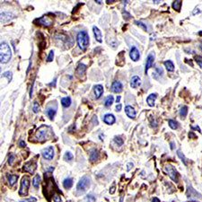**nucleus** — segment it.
Wrapping results in <instances>:
<instances>
[{"label":"nucleus","mask_w":202,"mask_h":202,"mask_svg":"<svg viewBox=\"0 0 202 202\" xmlns=\"http://www.w3.org/2000/svg\"><path fill=\"white\" fill-rule=\"evenodd\" d=\"M77 41L79 49L83 51H86L89 46V41H90L87 31H80L77 35Z\"/></svg>","instance_id":"nucleus-1"},{"label":"nucleus","mask_w":202,"mask_h":202,"mask_svg":"<svg viewBox=\"0 0 202 202\" xmlns=\"http://www.w3.org/2000/svg\"><path fill=\"white\" fill-rule=\"evenodd\" d=\"M12 57V51L6 42H2L0 45V62L2 64L7 63Z\"/></svg>","instance_id":"nucleus-2"},{"label":"nucleus","mask_w":202,"mask_h":202,"mask_svg":"<svg viewBox=\"0 0 202 202\" xmlns=\"http://www.w3.org/2000/svg\"><path fill=\"white\" fill-rule=\"evenodd\" d=\"M91 185V180L88 176H83L77 185V191L78 193H84L89 189Z\"/></svg>","instance_id":"nucleus-3"},{"label":"nucleus","mask_w":202,"mask_h":202,"mask_svg":"<svg viewBox=\"0 0 202 202\" xmlns=\"http://www.w3.org/2000/svg\"><path fill=\"white\" fill-rule=\"evenodd\" d=\"M49 127L47 126H41L40 129L36 131L35 137L38 141H44L49 136Z\"/></svg>","instance_id":"nucleus-4"},{"label":"nucleus","mask_w":202,"mask_h":202,"mask_svg":"<svg viewBox=\"0 0 202 202\" xmlns=\"http://www.w3.org/2000/svg\"><path fill=\"white\" fill-rule=\"evenodd\" d=\"M164 171L168 174V176L171 178L172 180H173L174 182L177 183L179 182V173L177 172V170L172 164H167L164 167Z\"/></svg>","instance_id":"nucleus-5"},{"label":"nucleus","mask_w":202,"mask_h":202,"mask_svg":"<svg viewBox=\"0 0 202 202\" xmlns=\"http://www.w3.org/2000/svg\"><path fill=\"white\" fill-rule=\"evenodd\" d=\"M30 186V180L27 176H24L21 180V187L19 189V195L26 196L28 194V189Z\"/></svg>","instance_id":"nucleus-6"},{"label":"nucleus","mask_w":202,"mask_h":202,"mask_svg":"<svg viewBox=\"0 0 202 202\" xmlns=\"http://www.w3.org/2000/svg\"><path fill=\"white\" fill-rule=\"evenodd\" d=\"M41 155H42V157H43L45 160L50 161L54 158V155H55L54 148H53V146H48L43 151H42Z\"/></svg>","instance_id":"nucleus-7"},{"label":"nucleus","mask_w":202,"mask_h":202,"mask_svg":"<svg viewBox=\"0 0 202 202\" xmlns=\"http://www.w3.org/2000/svg\"><path fill=\"white\" fill-rule=\"evenodd\" d=\"M187 197L190 199H202V196L200 193H199L198 191H196V189H194L190 185L188 186L187 189Z\"/></svg>","instance_id":"nucleus-8"},{"label":"nucleus","mask_w":202,"mask_h":202,"mask_svg":"<svg viewBox=\"0 0 202 202\" xmlns=\"http://www.w3.org/2000/svg\"><path fill=\"white\" fill-rule=\"evenodd\" d=\"M155 58V55L154 52H150L149 54H148V56L146 58V68H145V73L146 74L148 72V70H149L150 68L153 67Z\"/></svg>","instance_id":"nucleus-9"},{"label":"nucleus","mask_w":202,"mask_h":202,"mask_svg":"<svg viewBox=\"0 0 202 202\" xmlns=\"http://www.w3.org/2000/svg\"><path fill=\"white\" fill-rule=\"evenodd\" d=\"M37 22L40 24L43 25L45 27H49V26H50V25L53 24V19L50 16H49V15H44V16L39 18L37 20Z\"/></svg>","instance_id":"nucleus-10"},{"label":"nucleus","mask_w":202,"mask_h":202,"mask_svg":"<svg viewBox=\"0 0 202 202\" xmlns=\"http://www.w3.org/2000/svg\"><path fill=\"white\" fill-rule=\"evenodd\" d=\"M24 171L26 172V173H29L31 174L34 173L35 170L37 169V163L36 162H33L31 161L29 163H26L24 165Z\"/></svg>","instance_id":"nucleus-11"},{"label":"nucleus","mask_w":202,"mask_h":202,"mask_svg":"<svg viewBox=\"0 0 202 202\" xmlns=\"http://www.w3.org/2000/svg\"><path fill=\"white\" fill-rule=\"evenodd\" d=\"M130 57L131 60L134 62L139 61L140 59V52H139V49H137V47H132L130 49Z\"/></svg>","instance_id":"nucleus-12"},{"label":"nucleus","mask_w":202,"mask_h":202,"mask_svg":"<svg viewBox=\"0 0 202 202\" xmlns=\"http://www.w3.org/2000/svg\"><path fill=\"white\" fill-rule=\"evenodd\" d=\"M111 90L115 93H120L123 91V84L120 81H114L111 86Z\"/></svg>","instance_id":"nucleus-13"},{"label":"nucleus","mask_w":202,"mask_h":202,"mask_svg":"<svg viewBox=\"0 0 202 202\" xmlns=\"http://www.w3.org/2000/svg\"><path fill=\"white\" fill-rule=\"evenodd\" d=\"M103 122L107 125H112L116 122V118L115 116L111 113L105 114L103 117Z\"/></svg>","instance_id":"nucleus-14"},{"label":"nucleus","mask_w":202,"mask_h":202,"mask_svg":"<svg viewBox=\"0 0 202 202\" xmlns=\"http://www.w3.org/2000/svg\"><path fill=\"white\" fill-rule=\"evenodd\" d=\"M125 112L127 114V116L129 117L130 119H135L137 116V112L135 111V109L130 105H127L125 107Z\"/></svg>","instance_id":"nucleus-15"},{"label":"nucleus","mask_w":202,"mask_h":202,"mask_svg":"<svg viewBox=\"0 0 202 202\" xmlns=\"http://www.w3.org/2000/svg\"><path fill=\"white\" fill-rule=\"evenodd\" d=\"M93 92L95 95V99H99L103 93V86L102 84H96L93 86Z\"/></svg>","instance_id":"nucleus-16"},{"label":"nucleus","mask_w":202,"mask_h":202,"mask_svg":"<svg viewBox=\"0 0 202 202\" xmlns=\"http://www.w3.org/2000/svg\"><path fill=\"white\" fill-rule=\"evenodd\" d=\"M93 34L95 37V40H96L98 42H102V31H100V29L96 26H93Z\"/></svg>","instance_id":"nucleus-17"},{"label":"nucleus","mask_w":202,"mask_h":202,"mask_svg":"<svg viewBox=\"0 0 202 202\" xmlns=\"http://www.w3.org/2000/svg\"><path fill=\"white\" fill-rule=\"evenodd\" d=\"M140 84H141V79H140L139 77L134 76V77H131V79H130V86H131V88H137V87H139Z\"/></svg>","instance_id":"nucleus-18"},{"label":"nucleus","mask_w":202,"mask_h":202,"mask_svg":"<svg viewBox=\"0 0 202 202\" xmlns=\"http://www.w3.org/2000/svg\"><path fill=\"white\" fill-rule=\"evenodd\" d=\"M14 18V15L12 13H8V12H4L1 14V23L6 24L8 21H11Z\"/></svg>","instance_id":"nucleus-19"},{"label":"nucleus","mask_w":202,"mask_h":202,"mask_svg":"<svg viewBox=\"0 0 202 202\" xmlns=\"http://www.w3.org/2000/svg\"><path fill=\"white\" fill-rule=\"evenodd\" d=\"M163 76H164V70H163V68H160V67H156L155 72L152 74L153 78L158 80V79H160Z\"/></svg>","instance_id":"nucleus-20"},{"label":"nucleus","mask_w":202,"mask_h":202,"mask_svg":"<svg viewBox=\"0 0 202 202\" xmlns=\"http://www.w3.org/2000/svg\"><path fill=\"white\" fill-rule=\"evenodd\" d=\"M156 98H157V94H156V93H151V94H149V95L147 96V98H146V102H147V104L149 105L150 107H154Z\"/></svg>","instance_id":"nucleus-21"},{"label":"nucleus","mask_w":202,"mask_h":202,"mask_svg":"<svg viewBox=\"0 0 202 202\" xmlns=\"http://www.w3.org/2000/svg\"><path fill=\"white\" fill-rule=\"evenodd\" d=\"M86 68H87L86 65H84V64H83V63H80V64H78V67L77 68L76 74H77L78 77L82 76V75H84V72H86Z\"/></svg>","instance_id":"nucleus-22"},{"label":"nucleus","mask_w":202,"mask_h":202,"mask_svg":"<svg viewBox=\"0 0 202 202\" xmlns=\"http://www.w3.org/2000/svg\"><path fill=\"white\" fill-rule=\"evenodd\" d=\"M99 158V152L97 149H93L90 152V155H89V159L91 162H95L97 161Z\"/></svg>","instance_id":"nucleus-23"},{"label":"nucleus","mask_w":202,"mask_h":202,"mask_svg":"<svg viewBox=\"0 0 202 202\" xmlns=\"http://www.w3.org/2000/svg\"><path fill=\"white\" fill-rule=\"evenodd\" d=\"M164 67H165V68H166L167 71H169V72L174 71V64L173 63L172 60H166V61H164Z\"/></svg>","instance_id":"nucleus-24"},{"label":"nucleus","mask_w":202,"mask_h":202,"mask_svg":"<svg viewBox=\"0 0 202 202\" xmlns=\"http://www.w3.org/2000/svg\"><path fill=\"white\" fill-rule=\"evenodd\" d=\"M56 113H57V108L56 107L55 108H48L46 110V114L50 120H53V118H54V116L56 115Z\"/></svg>","instance_id":"nucleus-25"},{"label":"nucleus","mask_w":202,"mask_h":202,"mask_svg":"<svg viewBox=\"0 0 202 202\" xmlns=\"http://www.w3.org/2000/svg\"><path fill=\"white\" fill-rule=\"evenodd\" d=\"M18 179L17 175H14V174H7V180H8V183L10 186H14L16 182V180Z\"/></svg>","instance_id":"nucleus-26"},{"label":"nucleus","mask_w":202,"mask_h":202,"mask_svg":"<svg viewBox=\"0 0 202 202\" xmlns=\"http://www.w3.org/2000/svg\"><path fill=\"white\" fill-rule=\"evenodd\" d=\"M71 98L69 97V96H68V97H64V98H62L61 99V104H62V106L64 108H68L69 106L71 105Z\"/></svg>","instance_id":"nucleus-27"},{"label":"nucleus","mask_w":202,"mask_h":202,"mask_svg":"<svg viewBox=\"0 0 202 202\" xmlns=\"http://www.w3.org/2000/svg\"><path fill=\"white\" fill-rule=\"evenodd\" d=\"M63 186L65 189H70L73 186V179L72 178H67L64 180Z\"/></svg>","instance_id":"nucleus-28"},{"label":"nucleus","mask_w":202,"mask_h":202,"mask_svg":"<svg viewBox=\"0 0 202 202\" xmlns=\"http://www.w3.org/2000/svg\"><path fill=\"white\" fill-rule=\"evenodd\" d=\"M113 102H114L113 96H112V95H109V96L106 97V99L104 101V106H105V107H110V106L112 105Z\"/></svg>","instance_id":"nucleus-29"},{"label":"nucleus","mask_w":202,"mask_h":202,"mask_svg":"<svg viewBox=\"0 0 202 202\" xmlns=\"http://www.w3.org/2000/svg\"><path fill=\"white\" fill-rule=\"evenodd\" d=\"M182 2L180 1V0H176V1H173V8L175 9L177 12H180V7H182Z\"/></svg>","instance_id":"nucleus-30"},{"label":"nucleus","mask_w":202,"mask_h":202,"mask_svg":"<svg viewBox=\"0 0 202 202\" xmlns=\"http://www.w3.org/2000/svg\"><path fill=\"white\" fill-rule=\"evenodd\" d=\"M168 125H169V127H171L172 130H177L178 127H180V125H179V123L176 121H174V120H169L168 121Z\"/></svg>","instance_id":"nucleus-31"},{"label":"nucleus","mask_w":202,"mask_h":202,"mask_svg":"<svg viewBox=\"0 0 202 202\" xmlns=\"http://www.w3.org/2000/svg\"><path fill=\"white\" fill-rule=\"evenodd\" d=\"M40 176L39 174H37L33 178V187L35 189H38L39 186H40Z\"/></svg>","instance_id":"nucleus-32"},{"label":"nucleus","mask_w":202,"mask_h":202,"mask_svg":"<svg viewBox=\"0 0 202 202\" xmlns=\"http://www.w3.org/2000/svg\"><path fill=\"white\" fill-rule=\"evenodd\" d=\"M187 114H188V107H187V106H182V107L180 108V117L185 118V117L187 116Z\"/></svg>","instance_id":"nucleus-33"},{"label":"nucleus","mask_w":202,"mask_h":202,"mask_svg":"<svg viewBox=\"0 0 202 202\" xmlns=\"http://www.w3.org/2000/svg\"><path fill=\"white\" fill-rule=\"evenodd\" d=\"M177 155H178V156L180 157V159H182V163H183L185 165H187V158L184 156L183 153H182V151H180V150H178V151H177Z\"/></svg>","instance_id":"nucleus-34"},{"label":"nucleus","mask_w":202,"mask_h":202,"mask_svg":"<svg viewBox=\"0 0 202 202\" xmlns=\"http://www.w3.org/2000/svg\"><path fill=\"white\" fill-rule=\"evenodd\" d=\"M113 140H114V142L117 144V146H121L124 144V140L121 139V137H119V136H118V137H115Z\"/></svg>","instance_id":"nucleus-35"},{"label":"nucleus","mask_w":202,"mask_h":202,"mask_svg":"<svg viewBox=\"0 0 202 202\" xmlns=\"http://www.w3.org/2000/svg\"><path fill=\"white\" fill-rule=\"evenodd\" d=\"M73 158H74V155H73L72 153H70V152H66L65 155H64V159H65V160L68 161V162L72 161Z\"/></svg>","instance_id":"nucleus-36"},{"label":"nucleus","mask_w":202,"mask_h":202,"mask_svg":"<svg viewBox=\"0 0 202 202\" xmlns=\"http://www.w3.org/2000/svg\"><path fill=\"white\" fill-rule=\"evenodd\" d=\"M135 24L136 25H137V26H139L140 28H142L144 31H147V27H146V24H144V23H142V22H140V21H135Z\"/></svg>","instance_id":"nucleus-37"},{"label":"nucleus","mask_w":202,"mask_h":202,"mask_svg":"<svg viewBox=\"0 0 202 202\" xmlns=\"http://www.w3.org/2000/svg\"><path fill=\"white\" fill-rule=\"evenodd\" d=\"M2 77H7L8 81L10 82V81L12 80V77H13L12 72H11V71H6V72H5V73L3 74Z\"/></svg>","instance_id":"nucleus-38"},{"label":"nucleus","mask_w":202,"mask_h":202,"mask_svg":"<svg viewBox=\"0 0 202 202\" xmlns=\"http://www.w3.org/2000/svg\"><path fill=\"white\" fill-rule=\"evenodd\" d=\"M195 60H196L198 65L202 68V56H199V55L195 56Z\"/></svg>","instance_id":"nucleus-39"},{"label":"nucleus","mask_w":202,"mask_h":202,"mask_svg":"<svg viewBox=\"0 0 202 202\" xmlns=\"http://www.w3.org/2000/svg\"><path fill=\"white\" fill-rule=\"evenodd\" d=\"M86 202H95V197L92 194H89L86 196Z\"/></svg>","instance_id":"nucleus-40"},{"label":"nucleus","mask_w":202,"mask_h":202,"mask_svg":"<svg viewBox=\"0 0 202 202\" xmlns=\"http://www.w3.org/2000/svg\"><path fill=\"white\" fill-rule=\"evenodd\" d=\"M33 112H34V113H38V112L40 111V105L38 104L37 102H35L33 103Z\"/></svg>","instance_id":"nucleus-41"},{"label":"nucleus","mask_w":202,"mask_h":202,"mask_svg":"<svg viewBox=\"0 0 202 202\" xmlns=\"http://www.w3.org/2000/svg\"><path fill=\"white\" fill-rule=\"evenodd\" d=\"M53 59H54V51L50 50V51H49V56H48V58H47V61H48V62H51V61L53 60Z\"/></svg>","instance_id":"nucleus-42"},{"label":"nucleus","mask_w":202,"mask_h":202,"mask_svg":"<svg viewBox=\"0 0 202 202\" xmlns=\"http://www.w3.org/2000/svg\"><path fill=\"white\" fill-rule=\"evenodd\" d=\"M37 201V199L34 198V197H31L29 199H23L21 200L20 202H36Z\"/></svg>","instance_id":"nucleus-43"},{"label":"nucleus","mask_w":202,"mask_h":202,"mask_svg":"<svg viewBox=\"0 0 202 202\" xmlns=\"http://www.w3.org/2000/svg\"><path fill=\"white\" fill-rule=\"evenodd\" d=\"M15 155L14 154L10 155L9 159H8V164H9L10 165H12V164H13V163H14V161H15Z\"/></svg>","instance_id":"nucleus-44"},{"label":"nucleus","mask_w":202,"mask_h":202,"mask_svg":"<svg viewBox=\"0 0 202 202\" xmlns=\"http://www.w3.org/2000/svg\"><path fill=\"white\" fill-rule=\"evenodd\" d=\"M53 200H54V202H61V199L59 195L58 194H54V196H53Z\"/></svg>","instance_id":"nucleus-45"},{"label":"nucleus","mask_w":202,"mask_h":202,"mask_svg":"<svg viewBox=\"0 0 202 202\" xmlns=\"http://www.w3.org/2000/svg\"><path fill=\"white\" fill-rule=\"evenodd\" d=\"M123 17H124V19H126V20H129V19L130 18V13L126 12L125 10H124V11H123Z\"/></svg>","instance_id":"nucleus-46"},{"label":"nucleus","mask_w":202,"mask_h":202,"mask_svg":"<svg viewBox=\"0 0 202 202\" xmlns=\"http://www.w3.org/2000/svg\"><path fill=\"white\" fill-rule=\"evenodd\" d=\"M133 166H134L133 163L130 162L129 164H127V172H129V171H130V169H132V168H133Z\"/></svg>","instance_id":"nucleus-47"},{"label":"nucleus","mask_w":202,"mask_h":202,"mask_svg":"<svg viewBox=\"0 0 202 202\" xmlns=\"http://www.w3.org/2000/svg\"><path fill=\"white\" fill-rule=\"evenodd\" d=\"M121 108H122V105H121V103H119V104L116 105V111H118V112H120V111H121Z\"/></svg>","instance_id":"nucleus-48"},{"label":"nucleus","mask_w":202,"mask_h":202,"mask_svg":"<svg viewBox=\"0 0 202 202\" xmlns=\"http://www.w3.org/2000/svg\"><path fill=\"white\" fill-rule=\"evenodd\" d=\"M189 137H191V139H197V136H196L192 131H190V132L189 133Z\"/></svg>","instance_id":"nucleus-49"},{"label":"nucleus","mask_w":202,"mask_h":202,"mask_svg":"<svg viewBox=\"0 0 202 202\" xmlns=\"http://www.w3.org/2000/svg\"><path fill=\"white\" fill-rule=\"evenodd\" d=\"M19 146H20L21 147H24V146H26V144H25V142H24V140H20V142H19Z\"/></svg>","instance_id":"nucleus-50"},{"label":"nucleus","mask_w":202,"mask_h":202,"mask_svg":"<svg viewBox=\"0 0 202 202\" xmlns=\"http://www.w3.org/2000/svg\"><path fill=\"white\" fill-rule=\"evenodd\" d=\"M152 202H161V201H160V199H159L158 198L155 197V198H153V199H152Z\"/></svg>","instance_id":"nucleus-51"},{"label":"nucleus","mask_w":202,"mask_h":202,"mask_svg":"<svg viewBox=\"0 0 202 202\" xmlns=\"http://www.w3.org/2000/svg\"><path fill=\"white\" fill-rule=\"evenodd\" d=\"M56 83H57V78H55V79H54V81H53V84H51V83H50V84H49V86H56Z\"/></svg>","instance_id":"nucleus-52"},{"label":"nucleus","mask_w":202,"mask_h":202,"mask_svg":"<svg viewBox=\"0 0 202 202\" xmlns=\"http://www.w3.org/2000/svg\"><path fill=\"white\" fill-rule=\"evenodd\" d=\"M174 147H175V143L174 142H171V149L173 150Z\"/></svg>","instance_id":"nucleus-53"},{"label":"nucleus","mask_w":202,"mask_h":202,"mask_svg":"<svg viewBox=\"0 0 202 202\" xmlns=\"http://www.w3.org/2000/svg\"><path fill=\"white\" fill-rule=\"evenodd\" d=\"M53 170H54V167H52V166H50L48 170H47V171L48 172H53Z\"/></svg>","instance_id":"nucleus-54"},{"label":"nucleus","mask_w":202,"mask_h":202,"mask_svg":"<svg viewBox=\"0 0 202 202\" xmlns=\"http://www.w3.org/2000/svg\"><path fill=\"white\" fill-rule=\"evenodd\" d=\"M106 2H107L108 4H110V3H113V2H115V1H114V0H107Z\"/></svg>","instance_id":"nucleus-55"},{"label":"nucleus","mask_w":202,"mask_h":202,"mask_svg":"<svg viewBox=\"0 0 202 202\" xmlns=\"http://www.w3.org/2000/svg\"><path fill=\"white\" fill-rule=\"evenodd\" d=\"M114 189H115V188H114V186H113V187L111 188V190L110 191V193H111V194H112V193L114 192Z\"/></svg>","instance_id":"nucleus-56"},{"label":"nucleus","mask_w":202,"mask_h":202,"mask_svg":"<svg viewBox=\"0 0 202 202\" xmlns=\"http://www.w3.org/2000/svg\"><path fill=\"white\" fill-rule=\"evenodd\" d=\"M120 100H121V96L119 95V96L117 97V102H120Z\"/></svg>","instance_id":"nucleus-57"},{"label":"nucleus","mask_w":202,"mask_h":202,"mask_svg":"<svg viewBox=\"0 0 202 202\" xmlns=\"http://www.w3.org/2000/svg\"><path fill=\"white\" fill-rule=\"evenodd\" d=\"M99 137H100V139H101V140H103V137H104V136H102V134H101Z\"/></svg>","instance_id":"nucleus-58"},{"label":"nucleus","mask_w":202,"mask_h":202,"mask_svg":"<svg viewBox=\"0 0 202 202\" xmlns=\"http://www.w3.org/2000/svg\"><path fill=\"white\" fill-rule=\"evenodd\" d=\"M95 2H96L97 4H102V1H99V0H95Z\"/></svg>","instance_id":"nucleus-59"},{"label":"nucleus","mask_w":202,"mask_h":202,"mask_svg":"<svg viewBox=\"0 0 202 202\" xmlns=\"http://www.w3.org/2000/svg\"><path fill=\"white\" fill-rule=\"evenodd\" d=\"M120 202H123V198H122V197L121 198V199H120Z\"/></svg>","instance_id":"nucleus-60"},{"label":"nucleus","mask_w":202,"mask_h":202,"mask_svg":"<svg viewBox=\"0 0 202 202\" xmlns=\"http://www.w3.org/2000/svg\"><path fill=\"white\" fill-rule=\"evenodd\" d=\"M199 49H200L202 50V44H201V45H199Z\"/></svg>","instance_id":"nucleus-61"},{"label":"nucleus","mask_w":202,"mask_h":202,"mask_svg":"<svg viewBox=\"0 0 202 202\" xmlns=\"http://www.w3.org/2000/svg\"><path fill=\"white\" fill-rule=\"evenodd\" d=\"M191 202H194V201H191Z\"/></svg>","instance_id":"nucleus-62"}]
</instances>
